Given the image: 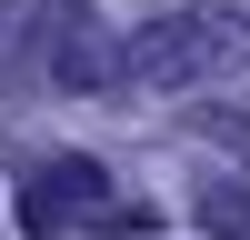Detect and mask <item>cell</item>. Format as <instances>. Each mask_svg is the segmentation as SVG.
Here are the masks:
<instances>
[{
	"instance_id": "cell-4",
	"label": "cell",
	"mask_w": 250,
	"mask_h": 240,
	"mask_svg": "<svg viewBox=\"0 0 250 240\" xmlns=\"http://www.w3.org/2000/svg\"><path fill=\"white\" fill-rule=\"evenodd\" d=\"M190 210H200V230L250 240V180H200V190H190Z\"/></svg>"
},
{
	"instance_id": "cell-2",
	"label": "cell",
	"mask_w": 250,
	"mask_h": 240,
	"mask_svg": "<svg viewBox=\"0 0 250 240\" xmlns=\"http://www.w3.org/2000/svg\"><path fill=\"white\" fill-rule=\"evenodd\" d=\"M20 230H30V240H70V230L150 240V230H160V210H150V200H120V180L100 170V160L60 150V160H40V180L20 190Z\"/></svg>"
},
{
	"instance_id": "cell-1",
	"label": "cell",
	"mask_w": 250,
	"mask_h": 240,
	"mask_svg": "<svg viewBox=\"0 0 250 240\" xmlns=\"http://www.w3.org/2000/svg\"><path fill=\"white\" fill-rule=\"evenodd\" d=\"M240 70H250V20H230V10H170L150 30H130V50H120V80L150 100L210 90V80H240Z\"/></svg>"
},
{
	"instance_id": "cell-5",
	"label": "cell",
	"mask_w": 250,
	"mask_h": 240,
	"mask_svg": "<svg viewBox=\"0 0 250 240\" xmlns=\"http://www.w3.org/2000/svg\"><path fill=\"white\" fill-rule=\"evenodd\" d=\"M190 130L210 140V150H230V160H250V100H210V110H190Z\"/></svg>"
},
{
	"instance_id": "cell-3",
	"label": "cell",
	"mask_w": 250,
	"mask_h": 240,
	"mask_svg": "<svg viewBox=\"0 0 250 240\" xmlns=\"http://www.w3.org/2000/svg\"><path fill=\"white\" fill-rule=\"evenodd\" d=\"M30 40H40L50 90H70V100H90V90H110V80H120V40H110V20L80 10V0H50Z\"/></svg>"
}]
</instances>
